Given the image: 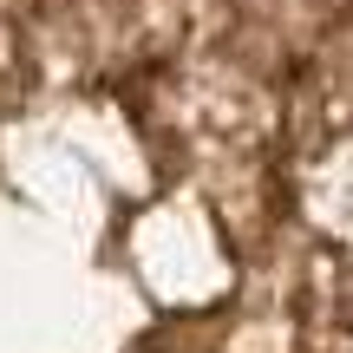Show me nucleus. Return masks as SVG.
<instances>
[{
  "instance_id": "nucleus-1",
  "label": "nucleus",
  "mask_w": 353,
  "mask_h": 353,
  "mask_svg": "<svg viewBox=\"0 0 353 353\" xmlns=\"http://www.w3.org/2000/svg\"><path fill=\"white\" fill-rule=\"evenodd\" d=\"M0 353H353V0H0Z\"/></svg>"
}]
</instances>
